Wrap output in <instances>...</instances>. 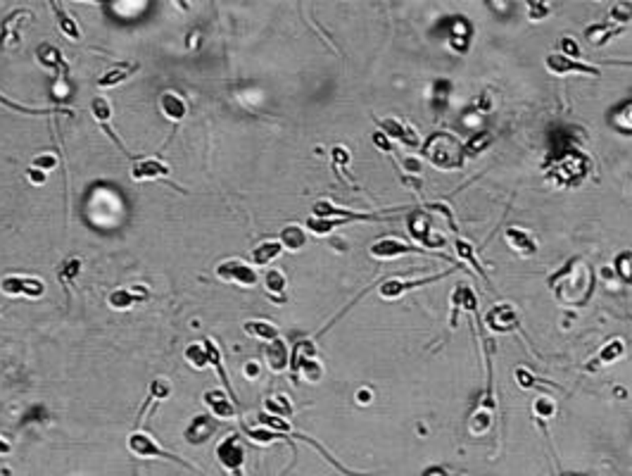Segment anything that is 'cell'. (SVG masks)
Segmentation results:
<instances>
[{
	"mask_svg": "<svg viewBox=\"0 0 632 476\" xmlns=\"http://www.w3.org/2000/svg\"><path fill=\"white\" fill-rule=\"evenodd\" d=\"M150 298V293L145 291V288H117V291H112L110 296H107V305L112 307V310H131L134 305H138V302L147 300Z\"/></svg>",
	"mask_w": 632,
	"mask_h": 476,
	"instance_id": "obj_19",
	"label": "cell"
},
{
	"mask_svg": "<svg viewBox=\"0 0 632 476\" xmlns=\"http://www.w3.org/2000/svg\"><path fill=\"white\" fill-rule=\"evenodd\" d=\"M533 409H535V414H537V417L549 419V417H554V414H557V403H554V400L549 398V396H539L533 403Z\"/></svg>",
	"mask_w": 632,
	"mask_h": 476,
	"instance_id": "obj_49",
	"label": "cell"
},
{
	"mask_svg": "<svg viewBox=\"0 0 632 476\" xmlns=\"http://www.w3.org/2000/svg\"><path fill=\"white\" fill-rule=\"evenodd\" d=\"M0 105H5L8 110H12V112H22V115H55V112H62V115H69L71 117V112L69 110H64V108H29V105H22V103H14V100H10L8 95H3L0 93Z\"/></svg>",
	"mask_w": 632,
	"mask_h": 476,
	"instance_id": "obj_32",
	"label": "cell"
},
{
	"mask_svg": "<svg viewBox=\"0 0 632 476\" xmlns=\"http://www.w3.org/2000/svg\"><path fill=\"white\" fill-rule=\"evenodd\" d=\"M454 246H457L459 257H461L463 262H468V265H471L473 270H476L478 274H481L483 278H487L485 270H483V265L476 260V250H473V246H471V243H466V241H463V238H457V243H454Z\"/></svg>",
	"mask_w": 632,
	"mask_h": 476,
	"instance_id": "obj_41",
	"label": "cell"
},
{
	"mask_svg": "<svg viewBox=\"0 0 632 476\" xmlns=\"http://www.w3.org/2000/svg\"><path fill=\"white\" fill-rule=\"evenodd\" d=\"M330 155H333V167L338 171H343L345 167L350 165V153L345 148H340V145H338V148H333V153H330Z\"/></svg>",
	"mask_w": 632,
	"mask_h": 476,
	"instance_id": "obj_52",
	"label": "cell"
},
{
	"mask_svg": "<svg viewBox=\"0 0 632 476\" xmlns=\"http://www.w3.org/2000/svg\"><path fill=\"white\" fill-rule=\"evenodd\" d=\"M264 357H267V364L271 372H276V374L285 372L290 364V353H288V346L283 343V338H276V341L269 343L267 350H264Z\"/></svg>",
	"mask_w": 632,
	"mask_h": 476,
	"instance_id": "obj_25",
	"label": "cell"
},
{
	"mask_svg": "<svg viewBox=\"0 0 632 476\" xmlns=\"http://www.w3.org/2000/svg\"><path fill=\"white\" fill-rule=\"evenodd\" d=\"M620 29L613 27V24H599V27H590L587 29V40L594 45V48H599V45H606L611 38L618 34Z\"/></svg>",
	"mask_w": 632,
	"mask_h": 476,
	"instance_id": "obj_37",
	"label": "cell"
},
{
	"mask_svg": "<svg viewBox=\"0 0 632 476\" xmlns=\"http://www.w3.org/2000/svg\"><path fill=\"white\" fill-rule=\"evenodd\" d=\"M544 64H547L549 72L557 74V77H566V74H585V77H599V74H601L597 67H592V64H583V62H578V60H568V58H563L561 53L547 55Z\"/></svg>",
	"mask_w": 632,
	"mask_h": 476,
	"instance_id": "obj_13",
	"label": "cell"
},
{
	"mask_svg": "<svg viewBox=\"0 0 632 476\" xmlns=\"http://www.w3.org/2000/svg\"><path fill=\"white\" fill-rule=\"evenodd\" d=\"M374 143H376V148L378 150H385V153H392V145H390V139H387L385 134H374Z\"/></svg>",
	"mask_w": 632,
	"mask_h": 476,
	"instance_id": "obj_56",
	"label": "cell"
},
{
	"mask_svg": "<svg viewBox=\"0 0 632 476\" xmlns=\"http://www.w3.org/2000/svg\"><path fill=\"white\" fill-rule=\"evenodd\" d=\"M594 281H597V276H594L592 267L583 257H573L561 272H557L549 278V286L559 296V300L570 302V305H583L592 296Z\"/></svg>",
	"mask_w": 632,
	"mask_h": 476,
	"instance_id": "obj_1",
	"label": "cell"
},
{
	"mask_svg": "<svg viewBox=\"0 0 632 476\" xmlns=\"http://www.w3.org/2000/svg\"><path fill=\"white\" fill-rule=\"evenodd\" d=\"M343 224H348V222L345 219H319V217H309L307 219V229L316 236H328L330 231H335Z\"/></svg>",
	"mask_w": 632,
	"mask_h": 476,
	"instance_id": "obj_40",
	"label": "cell"
},
{
	"mask_svg": "<svg viewBox=\"0 0 632 476\" xmlns=\"http://www.w3.org/2000/svg\"><path fill=\"white\" fill-rule=\"evenodd\" d=\"M492 422H494V412L476 407V412H473V417H471V431L476 433V436L478 433H485L487 429L492 427Z\"/></svg>",
	"mask_w": 632,
	"mask_h": 476,
	"instance_id": "obj_46",
	"label": "cell"
},
{
	"mask_svg": "<svg viewBox=\"0 0 632 476\" xmlns=\"http://www.w3.org/2000/svg\"><path fill=\"white\" fill-rule=\"evenodd\" d=\"M504 238H507V243L518 252V255L530 257V255H535V252H537V243H535V238L530 236L528 231L518 229V226H509L507 234H504Z\"/></svg>",
	"mask_w": 632,
	"mask_h": 476,
	"instance_id": "obj_24",
	"label": "cell"
},
{
	"mask_svg": "<svg viewBox=\"0 0 632 476\" xmlns=\"http://www.w3.org/2000/svg\"><path fill=\"white\" fill-rule=\"evenodd\" d=\"M423 158L430 162L433 167L437 169H459L463 165V143L457 139V136L447 134V131H440V134H433L430 139L426 141L423 145Z\"/></svg>",
	"mask_w": 632,
	"mask_h": 476,
	"instance_id": "obj_2",
	"label": "cell"
},
{
	"mask_svg": "<svg viewBox=\"0 0 632 476\" xmlns=\"http://www.w3.org/2000/svg\"><path fill=\"white\" fill-rule=\"evenodd\" d=\"M450 272H452V270L442 272V274H433V276H428V278H414V281H406V278H397V276H392V278H387V281L380 283V296L387 298V300H395V298L404 296V293L414 291V288H419V286H426V283L437 281V278H440V276H447V274H450Z\"/></svg>",
	"mask_w": 632,
	"mask_h": 476,
	"instance_id": "obj_14",
	"label": "cell"
},
{
	"mask_svg": "<svg viewBox=\"0 0 632 476\" xmlns=\"http://www.w3.org/2000/svg\"><path fill=\"white\" fill-rule=\"evenodd\" d=\"M32 19H34V14L29 8H17L10 14H5V19L0 22V48L3 50L17 48L19 40H22L24 27H27Z\"/></svg>",
	"mask_w": 632,
	"mask_h": 476,
	"instance_id": "obj_7",
	"label": "cell"
},
{
	"mask_svg": "<svg viewBox=\"0 0 632 476\" xmlns=\"http://www.w3.org/2000/svg\"><path fill=\"white\" fill-rule=\"evenodd\" d=\"M10 453H12V445L5 438H0V457H5V455H10Z\"/></svg>",
	"mask_w": 632,
	"mask_h": 476,
	"instance_id": "obj_59",
	"label": "cell"
},
{
	"mask_svg": "<svg viewBox=\"0 0 632 476\" xmlns=\"http://www.w3.org/2000/svg\"><path fill=\"white\" fill-rule=\"evenodd\" d=\"M613 270L625 283H632V250L618 252V257L613 260Z\"/></svg>",
	"mask_w": 632,
	"mask_h": 476,
	"instance_id": "obj_44",
	"label": "cell"
},
{
	"mask_svg": "<svg viewBox=\"0 0 632 476\" xmlns=\"http://www.w3.org/2000/svg\"><path fill=\"white\" fill-rule=\"evenodd\" d=\"M126 445H129V450L136 455V457H143V460H171V462H178L181 467L195 469L191 462H186L183 457H178V455H174V453H169V450L162 448V445L157 443V440L152 438L150 433L134 431L129 438H126Z\"/></svg>",
	"mask_w": 632,
	"mask_h": 476,
	"instance_id": "obj_4",
	"label": "cell"
},
{
	"mask_svg": "<svg viewBox=\"0 0 632 476\" xmlns=\"http://www.w3.org/2000/svg\"><path fill=\"white\" fill-rule=\"evenodd\" d=\"M297 372H302V377L307 379V381H312V383H316L321 377H324V367H321V364L316 362V357H314V359H307V362L300 364Z\"/></svg>",
	"mask_w": 632,
	"mask_h": 476,
	"instance_id": "obj_50",
	"label": "cell"
},
{
	"mask_svg": "<svg viewBox=\"0 0 632 476\" xmlns=\"http://www.w3.org/2000/svg\"><path fill=\"white\" fill-rule=\"evenodd\" d=\"M316 357V348L312 341H300L297 346H295V350L290 353V369L293 372H297L300 364L307 362V359H314Z\"/></svg>",
	"mask_w": 632,
	"mask_h": 476,
	"instance_id": "obj_38",
	"label": "cell"
},
{
	"mask_svg": "<svg viewBox=\"0 0 632 476\" xmlns=\"http://www.w3.org/2000/svg\"><path fill=\"white\" fill-rule=\"evenodd\" d=\"M0 291L10 298H40L45 296V283L36 276L8 274L0 281Z\"/></svg>",
	"mask_w": 632,
	"mask_h": 476,
	"instance_id": "obj_8",
	"label": "cell"
},
{
	"mask_svg": "<svg viewBox=\"0 0 632 476\" xmlns=\"http://www.w3.org/2000/svg\"><path fill=\"white\" fill-rule=\"evenodd\" d=\"M559 48H561V55H563V58H568V60H575V58L580 55L578 43H575V40L570 38V36H563L561 40H559Z\"/></svg>",
	"mask_w": 632,
	"mask_h": 476,
	"instance_id": "obj_51",
	"label": "cell"
},
{
	"mask_svg": "<svg viewBox=\"0 0 632 476\" xmlns=\"http://www.w3.org/2000/svg\"><path fill=\"white\" fill-rule=\"evenodd\" d=\"M516 381L521 383V386H523V388H526V391H528V388H533L535 383H537V379H535L533 374H530V369L521 367V369H516Z\"/></svg>",
	"mask_w": 632,
	"mask_h": 476,
	"instance_id": "obj_53",
	"label": "cell"
},
{
	"mask_svg": "<svg viewBox=\"0 0 632 476\" xmlns=\"http://www.w3.org/2000/svg\"><path fill=\"white\" fill-rule=\"evenodd\" d=\"M356 400H359V403H369V400H371V391H369V388H361V391L356 393Z\"/></svg>",
	"mask_w": 632,
	"mask_h": 476,
	"instance_id": "obj_60",
	"label": "cell"
},
{
	"mask_svg": "<svg viewBox=\"0 0 632 476\" xmlns=\"http://www.w3.org/2000/svg\"><path fill=\"white\" fill-rule=\"evenodd\" d=\"M202 346H205V353H207V362H210L212 367L217 369L219 379H221L223 386H226V393L231 396L233 403L238 405V398H236V393H233V386H231V379H228V372H226V367H223V362H221V348H219V343L214 341V338H205V341H202Z\"/></svg>",
	"mask_w": 632,
	"mask_h": 476,
	"instance_id": "obj_21",
	"label": "cell"
},
{
	"mask_svg": "<svg viewBox=\"0 0 632 476\" xmlns=\"http://www.w3.org/2000/svg\"><path fill=\"white\" fill-rule=\"evenodd\" d=\"M304 243H307V234H304L302 226L288 224V226H285V229L281 231V246L285 248V250L297 252V250H302V248H304Z\"/></svg>",
	"mask_w": 632,
	"mask_h": 476,
	"instance_id": "obj_31",
	"label": "cell"
},
{
	"mask_svg": "<svg viewBox=\"0 0 632 476\" xmlns=\"http://www.w3.org/2000/svg\"><path fill=\"white\" fill-rule=\"evenodd\" d=\"M406 229H409V234H411V238H414L416 243H421V248H440V246H445V238L433 234V219L423 210L414 212V215H409V219H406Z\"/></svg>",
	"mask_w": 632,
	"mask_h": 476,
	"instance_id": "obj_9",
	"label": "cell"
},
{
	"mask_svg": "<svg viewBox=\"0 0 632 476\" xmlns=\"http://www.w3.org/2000/svg\"><path fill=\"white\" fill-rule=\"evenodd\" d=\"M461 307V310H466V312H476V307H478V298H476V293L471 291L468 286H457L454 288V312Z\"/></svg>",
	"mask_w": 632,
	"mask_h": 476,
	"instance_id": "obj_39",
	"label": "cell"
},
{
	"mask_svg": "<svg viewBox=\"0 0 632 476\" xmlns=\"http://www.w3.org/2000/svg\"><path fill=\"white\" fill-rule=\"evenodd\" d=\"M409 252H423V248L409 246V243L400 241L395 236H383L369 248V255L376 260H397L400 255H409Z\"/></svg>",
	"mask_w": 632,
	"mask_h": 476,
	"instance_id": "obj_12",
	"label": "cell"
},
{
	"mask_svg": "<svg viewBox=\"0 0 632 476\" xmlns=\"http://www.w3.org/2000/svg\"><path fill=\"white\" fill-rule=\"evenodd\" d=\"M492 143V134H478V136H473L468 143H463V158H473V155H478L481 150H485L487 145Z\"/></svg>",
	"mask_w": 632,
	"mask_h": 476,
	"instance_id": "obj_47",
	"label": "cell"
},
{
	"mask_svg": "<svg viewBox=\"0 0 632 476\" xmlns=\"http://www.w3.org/2000/svg\"><path fill=\"white\" fill-rule=\"evenodd\" d=\"M55 165H58L55 155H36V158H34V167H36V169H53Z\"/></svg>",
	"mask_w": 632,
	"mask_h": 476,
	"instance_id": "obj_55",
	"label": "cell"
},
{
	"mask_svg": "<svg viewBox=\"0 0 632 476\" xmlns=\"http://www.w3.org/2000/svg\"><path fill=\"white\" fill-rule=\"evenodd\" d=\"M36 60H38L45 69H50V72H55L58 77H62V79L69 74L67 60H64V55L60 53V48H55L53 43H40L38 48H36Z\"/></svg>",
	"mask_w": 632,
	"mask_h": 476,
	"instance_id": "obj_16",
	"label": "cell"
},
{
	"mask_svg": "<svg viewBox=\"0 0 632 476\" xmlns=\"http://www.w3.org/2000/svg\"><path fill=\"white\" fill-rule=\"evenodd\" d=\"M81 274V257H67V260L60 262L58 267V281L67 288V293L71 291V283L76 281V276Z\"/></svg>",
	"mask_w": 632,
	"mask_h": 476,
	"instance_id": "obj_33",
	"label": "cell"
},
{
	"mask_svg": "<svg viewBox=\"0 0 632 476\" xmlns=\"http://www.w3.org/2000/svg\"><path fill=\"white\" fill-rule=\"evenodd\" d=\"M136 72H138V62L114 64V67H110L107 72H103L98 79H95V86H98V88H114V86L124 84V81Z\"/></svg>",
	"mask_w": 632,
	"mask_h": 476,
	"instance_id": "obj_22",
	"label": "cell"
},
{
	"mask_svg": "<svg viewBox=\"0 0 632 476\" xmlns=\"http://www.w3.org/2000/svg\"><path fill=\"white\" fill-rule=\"evenodd\" d=\"M264 407L269 409V414H274V417H281V419H288L290 414H293V403H290V398L283 396V393L269 396L267 400H264Z\"/></svg>",
	"mask_w": 632,
	"mask_h": 476,
	"instance_id": "obj_36",
	"label": "cell"
},
{
	"mask_svg": "<svg viewBox=\"0 0 632 476\" xmlns=\"http://www.w3.org/2000/svg\"><path fill=\"white\" fill-rule=\"evenodd\" d=\"M281 250H283L281 241H264V243H259V246L252 248L250 260H252V265L264 267V265H269L271 260H276V257L281 255Z\"/></svg>",
	"mask_w": 632,
	"mask_h": 476,
	"instance_id": "obj_27",
	"label": "cell"
},
{
	"mask_svg": "<svg viewBox=\"0 0 632 476\" xmlns=\"http://www.w3.org/2000/svg\"><path fill=\"white\" fill-rule=\"evenodd\" d=\"M549 176L557 179L561 186H575L590 174V162L585 155H580L578 150L568 148L561 155H557V160L549 162Z\"/></svg>",
	"mask_w": 632,
	"mask_h": 476,
	"instance_id": "obj_3",
	"label": "cell"
},
{
	"mask_svg": "<svg viewBox=\"0 0 632 476\" xmlns=\"http://www.w3.org/2000/svg\"><path fill=\"white\" fill-rule=\"evenodd\" d=\"M50 8H53L55 19H58V27L62 29L64 36L71 38V40H79L81 38V29H79V24H76V19L71 17V14L60 3H50Z\"/></svg>",
	"mask_w": 632,
	"mask_h": 476,
	"instance_id": "obj_29",
	"label": "cell"
},
{
	"mask_svg": "<svg viewBox=\"0 0 632 476\" xmlns=\"http://www.w3.org/2000/svg\"><path fill=\"white\" fill-rule=\"evenodd\" d=\"M160 110L167 119L181 121L188 115V103L178 93H174V91H167V93L160 95Z\"/></svg>",
	"mask_w": 632,
	"mask_h": 476,
	"instance_id": "obj_26",
	"label": "cell"
},
{
	"mask_svg": "<svg viewBox=\"0 0 632 476\" xmlns=\"http://www.w3.org/2000/svg\"><path fill=\"white\" fill-rule=\"evenodd\" d=\"M147 400H145V405L141 407V412H138V419H136V431H141V422H143V417H145L147 412H155V407H157V403H162V400H167L171 396V383H169V379H165V377H157L155 381L150 383V388H147Z\"/></svg>",
	"mask_w": 632,
	"mask_h": 476,
	"instance_id": "obj_18",
	"label": "cell"
},
{
	"mask_svg": "<svg viewBox=\"0 0 632 476\" xmlns=\"http://www.w3.org/2000/svg\"><path fill=\"white\" fill-rule=\"evenodd\" d=\"M217 460L223 469L231 476H245L243 467H245V445L238 433H231L217 445Z\"/></svg>",
	"mask_w": 632,
	"mask_h": 476,
	"instance_id": "obj_6",
	"label": "cell"
},
{
	"mask_svg": "<svg viewBox=\"0 0 632 476\" xmlns=\"http://www.w3.org/2000/svg\"><path fill=\"white\" fill-rule=\"evenodd\" d=\"M380 134H385L387 139L402 141V143L409 145V148H419V145H421L419 134L411 129V124H406V121H400V119H392V117L383 119V121H380Z\"/></svg>",
	"mask_w": 632,
	"mask_h": 476,
	"instance_id": "obj_17",
	"label": "cell"
},
{
	"mask_svg": "<svg viewBox=\"0 0 632 476\" xmlns=\"http://www.w3.org/2000/svg\"><path fill=\"white\" fill-rule=\"evenodd\" d=\"M518 324H521V317H518L516 307L509 305V302H499V305H494L485 315V326L494 333L516 331Z\"/></svg>",
	"mask_w": 632,
	"mask_h": 476,
	"instance_id": "obj_11",
	"label": "cell"
},
{
	"mask_svg": "<svg viewBox=\"0 0 632 476\" xmlns=\"http://www.w3.org/2000/svg\"><path fill=\"white\" fill-rule=\"evenodd\" d=\"M27 176L32 179V184H45V174H43L40 169H36V167H34V169L27 171Z\"/></svg>",
	"mask_w": 632,
	"mask_h": 476,
	"instance_id": "obj_57",
	"label": "cell"
},
{
	"mask_svg": "<svg viewBox=\"0 0 632 476\" xmlns=\"http://www.w3.org/2000/svg\"><path fill=\"white\" fill-rule=\"evenodd\" d=\"M217 276L221 278V281L238 283V286H243V288H252V286H257V281H259L257 272L243 260H226V262H221V265H217Z\"/></svg>",
	"mask_w": 632,
	"mask_h": 476,
	"instance_id": "obj_10",
	"label": "cell"
},
{
	"mask_svg": "<svg viewBox=\"0 0 632 476\" xmlns=\"http://www.w3.org/2000/svg\"><path fill=\"white\" fill-rule=\"evenodd\" d=\"M625 353V343L620 341V338H616V341H609L604 348L599 350L597 355V364H609L613 362V359H618L620 355Z\"/></svg>",
	"mask_w": 632,
	"mask_h": 476,
	"instance_id": "obj_42",
	"label": "cell"
},
{
	"mask_svg": "<svg viewBox=\"0 0 632 476\" xmlns=\"http://www.w3.org/2000/svg\"><path fill=\"white\" fill-rule=\"evenodd\" d=\"M245 333L259 338V341H267V343L281 338V331H278L276 324L264 322V319H250V322H245Z\"/></svg>",
	"mask_w": 632,
	"mask_h": 476,
	"instance_id": "obj_28",
	"label": "cell"
},
{
	"mask_svg": "<svg viewBox=\"0 0 632 476\" xmlns=\"http://www.w3.org/2000/svg\"><path fill=\"white\" fill-rule=\"evenodd\" d=\"M285 286H288V281H285V274L281 270H269L264 274V288L276 300H285Z\"/></svg>",
	"mask_w": 632,
	"mask_h": 476,
	"instance_id": "obj_34",
	"label": "cell"
},
{
	"mask_svg": "<svg viewBox=\"0 0 632 476\" xmlns=\"http://www.w3.org/2000/svg\"><path fill=\"white\" fill-rule=\"evenodd\" d=\"M186 362L191 364V367H195V369L210 367V362H207L205 346H202V343H191V346L186 348Z\"/></svg>",
	"mask_w": 632,
	"mask_h": 476,
	"instance_id": "obj_43",
	"label": "cell"
},
{
	"mask_svg": "<svg viewBox=\"0 0 632 476\" xmlns=\"http://www.w3.org/2000/svg\"><path fill=\"white\" fill-rule=\"evenodd\" d=\"M611 126L623 134H632V100L618 105V108L611 112Z\"/></svg>",
	"mask_w": 632,
	"mask_h": 476,
	"instance_id": "obj_35",
	"label": "cell"
},
{
	"mask_svg": "<svg viewBox=\"0 0 632 476\" xmlns=\"http://www.w3.org/2000/svg\"><path fill=\"white\" fill-rule=\"evenodd\" d=\"M245 374L250 379H257L259 377V364L257 362H247L245 364Z\"/></svg>",
	"mask_w": 632,
	"mask_h": 476,
	"instance_id": "obj_58",
	"label": "cell"
},
{
	"mask_svg": "<svg viewBox=\"0 0 632 476\" xmlns=\"http://www.w3.org/2000/svg\"><path fill=\"white\" fill-rule=\"evenodd\" d=\"M205 405L212 409L214 414H217L219 419H233L238 414V405L233 403L231 396H228L226 391H219V388H212V391H207L205 396Z\"/></svg>",
	"mask_w": 632,
	"mask_h": 476,
	"instance_id": "obj_20",
	"label": "cell"
},
{
	"mask_svg": "<svg viewBox=\"0 0 632 476\" xmlns=\"http://www.w3.org/2000/svg\"><path fill=\"white\" fill-rule=\"evenodd\" d=\"M90 112H93V117L98 119L100 126H107V121L112 117V105L107 103L105 98H93V103H90Z\"/></svg>",
	"mask_w": 632,
	"mask_h": 476,
	"instance_id": "obj_48",
	"label": "cell"
},
{
	"mask_svg": "<svg viewBox=\"0 0 632 476\" xmlns=\"http://www.w3.org/2000/svg\"><path fill=\"white\" fill-rule=\"evenodd\" d=\"M468 40H471V24H468L463 17H457L454 29L450 32V45L457 50V53H466Z\"/></svg>",
	"mask_w": 632,
	"mask_h": 476,
	"instance_id": "obj_30",
	"label": "cell"
},
{
	"mask_svg": "<svg viewBox=\"0 0 632 476\" xmlns=\"http://www.w3.org/2000/svg\"><path fill=\"white\" fill-rule=\"evenodd\" d=\"M131 179L134 181H155L169 179V165L157 158H143L131 165Z\"/></svg>",
	"mask_w": 632,
	"mask_h": 476,
	"instance_id": "obj_15",
	"label": "cell"
},
{
	"mask_svg": "<svg viewBox=\"0 0 632 476\" xmlns=\"http://www.w3.org/2000/svg\"><path fill=\"white\" fill-rule=\"evenodd\" d=\"M397 207L395 210H387V212H354V210H345V207H338L333 205L330 200H316L314 207H312V217H319V219H345L350 224V222H380L385 217L390 215H397Z\"/></svg>",
	"mask_w": 632,
	"mask_h": 476,
	"instance_id": "obj_5",
	"label": "cell"
},
{
	"mask_svg": "<svg viewBox=\"0 0 632 476\" xmlns=\"http://www.w3.org/2000/svg\"><path fill=\"white\" fill-rule=\"evenodd\" d=\"M528 8H530V19H544L549 14V5L547 3H528Z\"/></svg>",
	"mask_w": 632,
	"mask_h": 476,
	"instance_id": "obj_54",
	"label": "cell"
},
{
	"mask_svg": "<svg viewBox=\"0 0 632 476\" xmlns=\"http://www.w3.org/2000/svg\"><path fill=\"white\" fill-rule=\"evenodd\" d=\"M214 429H217V422H214L212 417H207V414H197V417H193V422L188 424L186 440L191 445H202V443H207V438L214 433Z\"/></svg>",
	"mask_w": 632,
	"mask_h": 476,
	"instance_id": "obj_23",
	"label": "cell"
},
{
	"mask_svg": "<svg viewBox=\"0 0 632 476\" xmlns=\"http://www.w3.org/2000/svg\"><path fill=\"white\" fill-rule=\"evenodd\" d=\"M632 19V5L630 3H616L613 8L609 10V24H613V27H623V24H628Z\"/></svg>",
	"mask_w": 632,
	"mask_h": 476,
	"instance_id": "obj_45",
	"label": "cell"
}]
</instances>
